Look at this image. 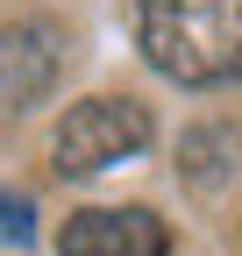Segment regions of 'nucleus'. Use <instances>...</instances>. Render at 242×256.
Segmentation results:
<instances>
[{"label":"nucleus","instance_id":"obj_5","mask_svg":"<svg viewBox=\"0 0 242 256\" xmlns=\"http://www.w3.org/2000/svg\"><path fill=\"white\" fill-rule=\"evenodd\" d=\"M214 156H221V136H214V128L186 136V178H192L200 192H214V185H221V164H214Z\"/></svg>","mask_w":242,"mask_h":256},{"label":"nucleus","instance_id":"obj_3","mask_svg":"<svg viewBox=\"0 0 242 256\" xmlns=\"http://www.w3.org/2000/svg\"><path fill=\"white\" fill-rule=\"evenodd\" d=\"M57 256H171V228L150 206H86L64 214Z\"/></svg>","mask_w":242,"mask_h":256},{"label":"nucleus","instance_id":"obj_2","mask_svg":"<svg viewBox=\"0 0 242 256\" xmlns=\"http://www.w3.org/2000/svg\"><path fill=\"white\" fill-rule=\"evenodd\" d=\"M150 136H157V121H150L142 100H128V92H93V100L64 107V121L50 136V164H57V178H93V171L121 164V156L150 150Z\"/></svg>","mask_w":242,"mask_h":256},{"label":"nucleus","instance_id":"obj_4","mask_svg":"<svg viewBox=\"0 0 242 256\" xmlns=\"http://www.w3.org/2000/svg\"><path fill=\"white\" fill-rule=\"evenodd\" d=\"M57 64H64V43L50 22H8L0 28V107L8 114L43 107L57 86Z\"/></svg>","mask_w":242,"mask_h":256},{"label":"nucleus","instance_id":"obj_1","mask_svg":"<svg viewBox=\"0 0 242 256\" xmlns=\"http://www.w3.org/2000/svg\"><path fill=\"white\" fill-rule=\"evenodd\" d=\"M136 28H142V57L178 86L242 78V0H142Z\"/></svg>","mask_w":242,"mask_h":256},{"label":"nucleus","instance_id":"obj_6","mask_svg":"<svg viewBox=\"0 0 242 256\" xmlns=\"http://www.w3.org/2000/svg\"><path fill=\"white\" fill-rule=\"evenodd\" d=\"M0 242H36V206L22 200V192H0Z\"/></svg>","mask_w":242,"mask_h":256}]
</instances>
